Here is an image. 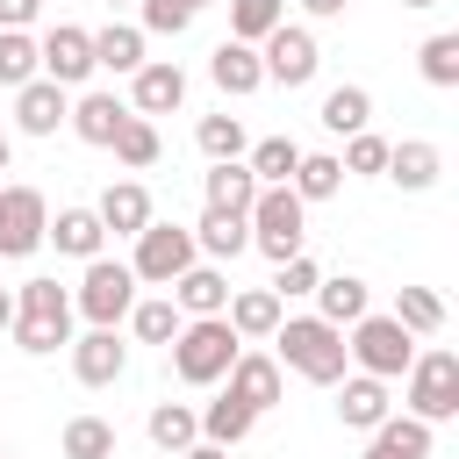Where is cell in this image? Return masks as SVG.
<instances>
[{
    "instance_id": "9",
    "label": "cell",
    "mask_w": 459,
    "mask_h": 459,
    "mask_svg": "<svg viewBox=\"0 0 459 459\" xmlns=\"http://www.w3.org/2000/svg\"><path fill=\"white\" fill-rule=\"evenodd\" d=\"M258 65H265V79H280V86H308L316 65H323V50H316V36H308L301 22H280V29L258 43Z\"/></svg>"
},
{
    "instance_id": "19",
    "label": "cell",
    "mask_w": 459,
    "mask_h": 459,
    "mask_svg": "<svg viewBox=\"0 0 459 459\" xmlns=\"http://www.w3.org/2000/svg\"><path fill=\"white\" fill-rule=\"evenodd\" d=\"M208 79L222 86V93H258L265 86V65H258V43H215V57H208Z\"/></svg>"
},
{
    "instance_id": "13",
    "label": "cell",
    "mask_w": 459,
    "mask_h": 459,
    "mask_svg": "<svg viewBox=\"0 0 459 459\" xmlns=\"http://www.w3.org/2000/svg\"><path fill=\"white\" fill-rule=\"evenodd\" d=\"M222 380H230V394H237L251 416H265V409L280 402V359H265V351H237Z\"/></svg>"
},
{
    "instance_id": "17",
    "label": "cell",
    "mask_w": 459,
    "mask_h": 459,
    "mask_svg": "<svg viewBox=\"0 0 459 459\" xmlns=\"http://www.w3.org/2000/svg\"><path fill=\"white\" fill-rule=\"evenodd\" d=\"M366 308H373V294H366V280H359V273H323V280H316V316H323V323L351 330Z\"/></svg>"
},
{
    "instance_id": "27",
    "label": "cell",
    "mask_w": 459,
    "mask_h": 459,
    "mask_svg": "<svg viewBox=\"0 0 459 459\" xmlns=\"http://www.w3.org/2000/svg\"><path fill=\"white\" fill-rule=\"evenodd\" d=\"M194 251H208V258H237V251H251V222L230 215V208H208V215L194 222Z\"/></svg>"
},
{
    "instance_id": "43",
    "label": "cell",
    "mask_w": 459,
    "mask_h": 459,
    "mask_svg": "<svg viewBox=\"0 0 459 459\" xmlns=\"http://www.w3.org/2000/svg\"><path fill=\"white\" fill-rule=\"evenodd\" d=\"M337 165H344V172H380V165H387V143H380L373 129H359V136L344 143V158H337Z\"/></svg>"
},
{
    "instance_id": "40",
    "label": "cell",
    "mask_w": 459,
    "mask_h": 459,
    "mask_svg": "<svg viewBox=\"0 0 459 459\" xmlns=\"http://www.w3.org/2000/svg\"><path fill=\"white\" fill-rule=\"evenodd\" d=\"M129 323H136V337H143V344H172L186 316H179V301H136V308H129Z\"/></svg>"
},
{
    "instance_id": "6",
    "label": "cell",
    "mask_w": 459,
    "mask_h": 459,
    "mask_svg": "<svg viewBox=\"0 0 459 459\" xmlns=\"http://www.w3.org/2000/svg\"><path fill=\"white\" fill-rule=\"evenodd\" d=\"M194 258H201V251H194V230H179V222H158V215H151V222L136 230V258H129V273H136V280H151V287H172Z\"/></svg>"
},
{
    "instance_id": "42",
    "label": "cell",
    "mask_w": 459,
    "mask_h": 459,
    "mask_svg": "<svg viewBox=\"0 0 459 459\" xmlns=\"http://www.w3.org/2000/svg\"><path fill=\"white\" fill-rule=\"evenodd\" d=\"M143 29L151 36H186L194 29V7L186 0H143Z\"/></svg>"
},
{
    "instance_id": "47",
    "label": "cell",
    "mask_w": 459,
    "mask_h": 459,
    "mask_svg": "<svg viewBox=\"0 0 459 459\" xmlns=\"http://www.w3.org/2000/svg\"><path fill=\"white\" fill-rule=\"evenodd\" d=\"M301 7H308V14H316V22H337V14H344V7H351V0H301Z\"/></svg>"
},
{
    "instance_id": "25",
    "label": "cell",
    "mask_w": 459,
    "mask_h": 459,
    "mask_svg": "<svg viewBox=\"0 0 459 459\" xmlns=\"http://www.w3.org/2000/svg\"><path fill=\"white\" fill-rule=\"evenodd\" d=\"M258 201V179H251V165L244 158H215L208 165V208H230V215H244Z\"/></svg>"
},
{
    "instance_id": "10",
    "label": "cell",
    "mask_w": 459,
    "mask_h": 459,
    "mask_svg": "<svg viewBox=\"0 0 459 459\" xmlns=\"http://www.w3.org/2000/svg\"><path fill=\"white\" fill-rule=\"evenodd\" d=\"M50 230V208L36 186H0V258H29Z\"/></svg>"
},
{
    "instance_id": "21",
    "label": "cell",
    "mask_w": 459,
    "mask_h": 459,
    "mask_svg": "<svg viewBox=\"0 0 459 459\" xmlns=\"http://www.w3.org/2000/svg\"><path fill=\"white\" fill-rule=\"evenodd\" d=\"M394 186H409V194H423V186H437V172H445V158H437V143H423V136H409V143H387V165H380Z\"/></svg>"
},
{
    "instance_id": "8",
    "label": "cell",
    "mask_w": 459,
    "mask_h": 459,
    "mask_svg": "<svg viewBox=\"0 0 459 459\" xmlns=\"http://www.w3.org/2000/svg\"><path fill=\"white\" fill-rule=\"evenodd\" d=\"M409 416H423V423L459 416V359L452 351H416L409 359Z\"/></svg>"
},
{
    "instance_id": "2",
    "label": "cell",
    "mask_w": 459,
    "mask_h": 459,
    "mask_svg": "<svg viewBox=\"0 0 459 459\" xmlns=\"http://www.w3.org/2000/svg\"><path fill=\"white\" fill-rule=\"evenodd\" d=\"M7 330H14V344H22L29 359H50L57 344H72V294H65L57 280H22Z\"/></svg>"
},
{
    "instance_id": "49",
    "label": "cell",
    "mask_w": 459,
    "mask_h": 459,
    "mask_svg": "<svg viewBox=\"0 0 459 459\" xmlns=\"http://www.w3.org/2000/svg\"><path fill=\"white\" fill-rule=\"evenodd\" d=\"M7 158H14V151H7V136H0V172H7Z\"/></svg>"
},
{
    "instance_id": "30",
    "label": "cell",
    "mask_w": 459,
    "mask_h": 459,
    "mask_svg": "<svg viewBox=\"0 0 459 459\" xmlns=\"http://www.w3.org/2000/svg\"><path fill=\"white\" fill-rule=\"evenodd\" d=\"M244 165H251V179H258V186H287V179H294V165H301V143H294V136H265V143H251V158H244Z\"/></svg>"
},
{
    "instance_id": "7",
    "label": "cell",
    "mask_w": 459,
    "mask_h": 459,
    "mask_svg": "<svg viewBox=\"0 0 459 459\" xmlns=\"http://www.w3.org/2000/svg\"><path fill=\"white\" fill-rule=\"evenodd\" d=\"M72 308H79L86 323L115 330V323L136 308V273H129V265H115V258H86V280H79Z\"/></svg>"
},
{
    "instance_id": "38",
    "label": "cell",
    "mask_w": 459,
    "mask_h": 459,
    "mask_svg": "<svg viewBox=\"0 0 459 459\" xmlns=\"http://www.w3.org/2000/svg\"><path fill=\"white\" fill-rule=\"evenodd\" d=\"M36 72H43L36 36H29V29H0V86H29Z\"/></svg>"
},
{
    "instance_id": "20",
    "label": "cell",
    "mask_w": 459,
    "mask_h": 459,
    "mask_svg": "<svg viewBox=\"0 0 459 459\" xmlns=\"http://www.w3.org/2000/svg\"><path fill=\"white\" fill-rule=\"evenodd\" d=\"M65 122L79 129V143H100V151H108V143H115V129L129 122V100H115V93H79Z\"/></svg>"
},
{
    "instance_id": "51",
    "label": "cell",
    "mask_w": 459,
    "mask_h": 459,
    "mask_svg": "<svg viewBox=\"0 0 459 459\" xmlns=\"http://www.w3.org/2000/svg\"><path fill=\"white\" fill-rule=\"evenodd\" d=\"M186 7H194V14H201V7H215V0H186Z\"/></svg>"
},
{
    "instance_id": "29",
    "label": "cell",
    "mask_w": 459,
    "mask_h": 459,
    "mask_svg": "<svg viewBox=\"0 0 459 459\" xmlns=\"http://www.w3.org/2000/svg\"><path fill=\"white\" fill-rule=\"evenodd\" d=\"M136 65H143V29L108 22V29L93 36V72H136Z\"/></svg>"
},
{
    "instance_id": "12",
    "label": "cell",
    "mask_w": 459,
    "mask_h": 459,
    "mask_svg": "<svg viewBox=\"0 0 459 459\" xmlns=\"http://www.w3.org/2000/svg\"><path fill=\"white\" fill-rule=\"evenodd\" d=\"M122 366H129V344H122L115 330H100V323L72 344V373H79V387H115Z\"/></svg>"
},
{
    "instance_id": "18",
    "label": "cell",
    "mask_w": 459,
    "mask_h": 459,
    "mask_svg": "<svg viewBox=\"0 0 459 459\" xmlns=\"http://www.w3.org/2000/svg\"><path fill=\"white\" fill-rule=\"evenodd\" d=\"M366 459H430V423L423 416H380L366 430Z\"/></svg>"
},
{
    "instance_id": "11",
    "label": "cell",
    "mask_w": 459,
    "mask_h": 459,
    "mask_svg": "<svg viewBox=\"0 0 459 459\" xmlns=\"http://www.w3.org/2000/svg\"><path fill=\"white\" fill-rule=\"evenodd\" d=\"M36 57H43V79H57V86H86V79H93V36L72 29V22H57V29L36 43Z\"/></svg>"
},
{
    "instance_id": "26",
    "label": "cell",
    "mask_w": 459,
    "mask_h": 459,
    "mask_svg": "<svg viewBox=\"0 0 459 459\" xmlns=\"http://www.w3.org/2000/svg\"><path fill=\"white\" fill-rule=\"evenodd\" d=\"M43 237H57L65 258H100V244H108V230H100L93 208H57V222H50Z\"/></svg>"
},
{
    "instance_id": "48",
    "label": "cell",
    "mask_w": 459,
    "mask_h": 459,
    "mask_svg": "<svg viewBox=\"0 0 459 459\" xmlns=\"http://www.w3.org/2000/svg\"><path fill=\"white\" fill-rule=\"evenodd\" d=\"M7 323H14V294L0 287V330H7Z\"/></svg>"
},
{
    "instance_id": "45",
    "label": "cell",
    "mask_w": 459,
    "mask_h": 459,
    "mask_svg": "<svg viewBox=\"0 0 459 459\" xmlns=\"http://www.w3.org/2000/svg\"><path fill=\"white\" fill-rule=\"evenodd\" d=\"M36 22V0H0V29H29Z\"/></svg>"
},
{
    "instance_id": "5",
    "label": "cell",
    "mask_w": 459,
    "mask_h": 459,
    "mask_svg": "<svg viewBox=\"0 0 459 459\" xmlns=\"http://www.w3.org/2000/svg\"><path fill=\"white\" fill-rule=\"evenodd\" d=\"M344 351H351L359 373H373V380H402L409 359H416V337H409L394 316H373V308H366V316L344 330Z\"/></svg>"
},
{
    "instance_id": "39",
    "label": "cell",
    "mask_w": 459,
    "mask_h": 459,
    "mask_svg": "<svg viewBox=\"0 0 459 459\" xmlns=\"http://www.w3.org/2000/svg\"><path fill=\"white\" fill-rule=\"evenodd\" d=\"M194 143H201L208 165H215V158H244V122H237V115H201V122H194Z\"/></svg>"
},
{
    "instance_id": "4",
    "label": "cell",
    "mask_w": 459,
    "mask_h": 459,
    "mask_svg": "<svg viewBox=\"0 0 459 459\" xmlns=\"http://www.w3.org/2000/svg\"><path fill=\"white\" fill-rule=\"evenodd\" d=\"M244 222H251V251H265L273 265L308 244V201L294 186H258V201L244 208Z\"/></svg>"
},
{
    "instance_id": "32",
    "label": "cell",
    "mask_w": 459,
    "mask_h": 459,
    "mask_svg": "<svg viewBox=\"0 0 459 459\" xmlns=\"http://www.w3.org/2000/svg\"><path fill=\"white\" fill-rule=\"evenodd\" d=\"M201 437V409H186V402H158L151 409V445L158 452H186Z\"/></svg>"
},
{
    "instance_id": "23",
    "label": "cell",
    "mask_w": 459,
    "mask_h": 459,
    "mask_svg": "<svg viewBox=\"0 0 459 459\" xmlns=\"http://www.w3.org/2000/svg\"><path fill=\"white\" fill-rule=\"evenodd\" d=\"M337 416H344V430H373L380 416H394V402H387V380H373V373H351V380H344V394H337Z\"/></svg>"
},
{
    "instance_id": "33",
    "label": "cell",
    "mask_w": 459,
    "mask_h": 459,
    "mask_svg": "<svg viewBox=\"0 0 459 459\" xmlns=\"http://www.w3.org/2000/svg\"><path fill=\"white\" fill-rule=\"evenodd\" d=\"M222 7H230V36L237 43H265L287 22V0H222Z\"/></svg>"
},
{
    "instance_id": "44",
    "label": "cell",
    "mask_w": 459,
    "mask_h": 459,
    "mask_svg": "<svg viewBox=\"0 0 459 459\" xmlns=\"http://www.w3.org/2000/svg\"><path fill=\"white\" fill-rule=\"evenodd\" d=\"M316 258L308 251H294V258H280V280H273V294H316Z\"/></svg>"
},
{
    "instance_id": "16",
    "label": "cell",
    "mask_w": 459,
    "mask_h": 459,
    "mask_svg": "<svg viewBox=\"0 0 459 459\" xmlns=\"http://www.w3.org/2000/svg\"><path fill=\"white\" fill-rule=\"evenodd\" d=\"M172 301H179V316H222L230 308V280H222V265H186L179 280H172Z\"/></svg>"
},
{
    "instance_id": "31",
    "label": "cell",
    "mask_w": 459,
    "mask_h": 459,
    "mask_svg": "<svg viewBox=\"0 0 459 459\" xmlns=\"http://www.w3.org/2000/svg\"><path fill=\"white\" fill-rule=\"evenodd\" d=\"M251 430H258V416H251L237 394H222V402L201 409V437H208V445H244Z\"/></svg>"
},
{
    "instance_id": "37",
    "label": "cell",
    "mask_w": 459,
    "mask_h": 459,
    "mask_svg": "<svg viewBox=\"0 0 459 459\" xmlns=\"http://www.w3.org/2000/svg\"><path fill=\"white\" fill-rule=\"evenodd\" d=\"M65 459H115V423L108 416H72L65 423Z\"/></svg>"
},
{
    "instance_id": "1",
    "label": "cell",
    "mask_w": 459,
    "mask_h": 459,
    "mask_svg": "<svg viewBox=\"0 0 459 459\" xmlns=\"http://www.w3.org/2000/svg\"><path fill=\"white\" fill-rule=\"evenodd\" d=\"M273 344H280V366H287V373H301V380H316V387H337V380H344V366H351L344 330H337V323H323V316H280Z\"/></svg>"
},
{
    "instance_id": "52",
    "label": "cell",
    "mask_w": 459,
    "mask_h": 459,
    "mask_svg": "<svg viewBox=\"0 0 459 459\" xmlns=\"http://www.w3.org/2000/svg\"><path fill=\"white\" fill-rule=\"evenodd\" d=\"M108 7H122V0H108Z\"/></svg>"
},
{
    "instance_id": "53",
    "label": "cell",
    "mask_w": 459,
    "mask_h": 459,
    "mask_svg": "<svg viewBox=\"0 0 459 459\" xmlns=\"http://www.w3.org/2000/svg\"><path fill=\"white\" fill-rule=\"evenodd\" d=\"M0 459H7V452H0Z\"/></svg>"
},
{
    "instance_id": "34",
    "label": "cell",
    "mask_w": 459,
    "mask_h": 459,
    "mask_svg": "<svg viewBox=\"0 0 459 459\" xmlns=\"http://www.w3.org/2000/svg\"><path fill=\"white\" fill-rule=\"evenodd\" d=\"M301 201H330L337 186H344V165L330 158V151H301V165H294V179H287Z\"/></svg>"
},
{
    "instance_id": "41",
    "label": "cell",
    "mask_w": 459,
    "mask_h": 459,
    "mask_svg": "<svg viewBox=\"0 0 459 459\" xmlns=\"http://www.w3.org/2000/svg\"><path fill=\"white\" fill-rule=\"evenodd\" d=\"M416 65H423L430 86H459V36H430V43L416 50Z\"/></svg>"
},
{
    "instance_id": "24",
    "label": "cell",
    "mask_w": 459,
    "mask_h": 459,
    "mask_svg": "<svg viewBox=\"0 0 459 459\" xmlns=\"http://www.w3.org/2000/svg\"><path fill=\"white\" fill-rule=\"evenodd\" d=\"M222 323H230L237 337H273V330H280V294H273V287H244V294H230Z\"/></svg>"
},
{
    "instance_id": "36",
    "label": "cell",
    "mask_w": 459,
    "mask_h": 459,
    "mask_svg": "<svg viewBox=\"0 0 459 459\" xmlns=\"http://www.w3.org/2000/svg\"><path fill=\"white\" fill-rule=\"evenodd\" d=\"M108 151H115V158H122L129 172L158 165V129H151V115H136V108H129V122L115 129V143H108Z\"/></svg>"
},
{
    "instance_id": "14",
    "label": "cell",
    "mask_w": 459,
    "mask_h": 459,
    "mask_svg": "<svg viewBox=\"0 0 459 459\" xmlns=\"http://www.w3.org/2000/svg\"><path fill=\"white\" fill-rule=\"evenodd\" d=\"M72 115V100H65V86L57 79H29V86H14V122L29 129V136H57V122Z\"/></svg>"
},
{
    "instance_id": "3",
    "label": "cell",
    "mask_w": 459,
    "mask_h": 459,
    "mask_svg": "<svg viewBox=\"0 0 459 459\" xmlns=\"http://www.w3.org/2000/svg\"><path fill=\"white\" fill-rule=\"evenodd\" d=\"M165 351H172V373H179L186 387H215V380L230 373V359L244 351V337H237L222 316H186Z\"/></svg>"
},
{
    "instance_id": "46",
    "label": "cell",
    "mask_w": 459,
    "mask_h": 459,
    "mask_svg": "<svg viewBox=\"0 0 459 459\" xmlns=\"http://www.w3.org/2000/svg\"><path fill=\"white\" fill-rule=\"evenodd\" d=\"M172 459H230V445H208V437H194L186 452H172Z\"/></svg>"
},
{
    "instance_id": "50",
    "label": "cell",
    "mask_w": 459,
    "mask_h": 459,
    "mask_svg": "<svg viewBox=\"0 0 459 459\" xmlns=\"http://www.w3.org/2000/svg\"><path fill=\"white\" fill-rule=\"evenodd\" d=\"M402 7H437V0H402Z\"/></svg>"
},
{
    "instance_id": "22",
    "label": "cell",
    "mask_w": 459,
    "mask_h": 459,
    "mask_svg": "<svg viewBox=\"0 0 459 459\" xmlns=\"http://www.w3.org/2000/svg\"><path fill=\"white\" fill-rule=\"evenodd\" d=\"M93 215H100V230H108V237H136V230L151 222V194H143L136 179H115V186L93 201Z\"/></svg>"
},
{
    "instance_id": "15",
    "label": "cell",
    "mask_w": 459,
    "mask_h": 459,
    "mask_svg": "<svg viewBox=\"0 0 459 459\" xmlns=\"http://www.w3.org/2000/svg\"><path fill=\"white\" fill-rule=\"evenodd\" d=\"M129 79H136V93H129L136 115H172V108L186 100V72H179V65H151V57H143Z\"/></svg>"
},
{
    "instance_id": "35",
    "label": "cell",
    "mask_w": 459,
    "mask_h": 459,
    "mask_svg": "<svg viewBox=\"0 0 459 459\" xmlns=\"http://www.w3.org/2000/svg\"><path fill=\"white\" fill-rule=\"evenodd\" d=\"M394 323H402L409 337H437V330H445V301H437L430 287H402V294H394Z\"/></svg>"
},
{
    "instance_id": "28",
    "label": "cell",
    "mask_w": 459,
    "mask_h": 459,
    "mask_svg": "<svg viewBox=\"0 0 459 459\" xmlns=\"http://www.w3.org/2000/svg\"><path fill=\"white\" fill-rule=\"evenodd\" d=\"M316 122H323L330 136H359V129L373 122V93H366V86H330V93H323V115H316Z\"/></svg>"
}]
</instances>
